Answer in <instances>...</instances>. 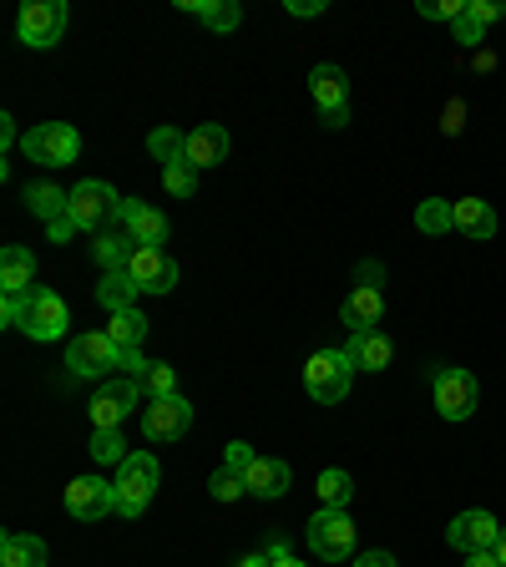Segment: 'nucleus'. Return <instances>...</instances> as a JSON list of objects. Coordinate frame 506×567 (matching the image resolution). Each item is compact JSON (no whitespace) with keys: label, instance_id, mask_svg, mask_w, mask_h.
<instances>
[{"label":"nucleus","instance_id":"obj_1","mask_svg":"<svg viewBox=\"0 0 506 567\" xmlns=\"http://www.w3.org/2000/svg\"><path fill=\"white\" fill-rule=\"evenodd\" d=\"M157 482H163V466H157L153 451H132L117 466V512L122 517H142L157 492Z\"/></svg>","mask_w":506,"mask_h":567},{"label":"nucleus","instance_id":"obj_2","mask_svg":"<svg viewBox=\"0 0 506 567\" xmlns=\"http://www.w3.org/2000/svg\"><path fill=\"white\" fill-rule=\"evenodd\" d=\"M350 380H354V360L344 350H314L304 360V390L319 405H340L350 395Z\"/></svg>","mask_w":506,"mask_h":567},{"label":"nucleus","instance_id":"obj_3","mask_svg":"<svg viewBox=\"0 0 506 567\" xmlns=\"http://www.w3.org/2000/svg\"><path fill=\"white\" fill-rule=\"evenodd\" d=\"M117 208H122V198L112 193V183H102V177H86V183H76V188H71L66 218L82 228V234H106V228L117 224Z\"/></svg>","mask_w":506,"mask_h":567},{"label":"nucleus","instance_id":"obj_4","mask_svg":"<svg viewBox=\"0 0 506 567\" xmlns=\"http://www.w3.org/2000/svg\"><path fill=\"white\" fill-rule=\"evenodd\" d=\"M309 547H314L319 563H350L354 557V517L350 512H330L319 507L314 517H309Z\"/></svg>","mask_w":506,"mask_h":567},{"label":"nucleus","instance_id":"obj_5","mask_svg":"<svg viewBox=\"0 0 506 567\" xmlns=\"http://www.w3.org/2000/svg\"><path fill=\"white\" fill-rule=\"evenodd\" d=\"M66 370L76 380L112 375V370H122V350L112 344V334L106 330H86V334H76V340L66 344Z\"/></svg>","mask_w":506,"mask_h":567},{"label":"nucleus","instance_id":"obj_6","mask_svg":"<svg viewBox=\"0 0 506 567\" xmlns=\"http://www.w3.org/2000/svg\"><path fill=\"white\" fill-rule=\"evenodd\" d=\"M66 21H71V11L61 6V0H25L21 16H16V35H21L25 47L47 51L66 35Z\"/></svg>","mask_w":506,"mask_h":567},{"label":"nucleus","instance_id":"obj_7","mask_svg":"<svg viewBox=\"0 0 506 567\" xmlns=\"http://www.w3.org/2000/svg\"><path fill=\"white\" fill-rule=\"evenodd\" d=\"M21 147H25V157L41 167H66L82 153V137H76V127H66V122H41V127H31L21 137Z\"/></svg>","mask_w":506,"mask_h":567},{"label":"nucleus","instance_id":"obj_8","mask_svg":"<svg viewBox=\"0 0 506 567\" xmlns=\"http://www.w3.org/2000/svg\"><path fill=\"white\" fill-rule=\"evenodd\" d=\"M476 401H482V385H476L472 370H461V365L436 370V411H441V421H472Z\"/></svg>","mask_w":506,"mask_h":567},{"label":"nucleus","instance_id":"obj_9","mask_svg":"<svg viewBox=\"0 0 506 567\" xmlns=\"http://www.w3.org/2000/svg\"><path fill=\"white\" fill-rule=\"evenodd\" d=\"M193 431V401L188 395H157L142 411V436L147 441H183Z\"/></svg>","mask_w":506,"mask_h":567},{"label":"nucleus","instance_id":"obj_10","mask_svg":"<svg viewBox=\"0 0 506 567\" xmlns=\"http://www.w3.org/2000/svg\"><path fill=\"white\" fill-rule=\"evenodd\" d=\"M309 92H314V106L324 112V127H344L350 122V82H344L340 66H314L309 71Z\"/></svg>","mask_w":506,"mask_h":567},{"label":"nucleus","instance_id":"obj_11","mask_svg":"<svg viewBox=\"0 0 506 567\" xmlns=\"http://www.w3.org/2000/svg\"><path fill=\"white\" fill-rule=\"evenodd\" d=\"M66 512L76 522H102L117 512V482H102V476H76L66 486Z\"/></svg>","mask_w":506,"mask_h":567},{"label":"nucleus","instance_id":"obj_12","mask_svg":"<svg viewBox=\"0 0 506 567\" xmlns=\"http://www.w3.org/2000/svg\"><path fill=\"white\" fill-rule=\"evenodd\" d=\"M496 537H502V522H496L486 507L461 512V517H451V527H446V543L456 547V553H466V557L496 547Z\"/></svg>","mask_w":506,"mask_h":567},{"label":"nucleus","instance_id":"obj_13","mask_svg":"<svg viewBox=\"0 0 506 567\" xmlns=\"http://www.w3.org/2000/svg\"><path fill=\"white\" fill-rule=\"evenodd\" d=\"M66 324H71V309H66V299L56 295V289H31V315H25V324L21 330L31 334V340H61L66 334Z\"/></svg>","mask_w":506,"mask_h":567},{"label":"nucleus","instance_id":"obj_14","mask_svg":"<svg viewBox=\"0 0 506 567\" xmlns=\"http://www.w3.org/2000/svg\"><path fill=\"white\" fill-rule=\"evenodd\" d=\"M137 395H142V380H132V375H122V380H112V385L96 390V401H92L96 431H117V425L127 421V411L137 405Z\"/></svg>","mask_w":506,"mask_h":567},{"label":"nucleus","instance_id":"obj_15","mask_svg":"<svg viewBox=\"0 0 506 567\" xmlns=\"http://www.w3.org/2000/svg\"><path fill=\"white\" fill-rule=\"evenodd\" d=\"M127 274L142 295H173V284H177V264L167 259L163 248H137L127 259Z\"/></svg>","mask_w":506,"mask_h":567},{"label":"nucleus","instance_id":"obj_16","mask_svg":"<svg viewBox=\"0 0 506 567\" xmlns=\"http://www.w3.org/2000/svg\"><path fill=\"white\" fill-rule=\"evenodd\" d=\"M340 319L350 324V334L380 330V319H385V289H380V284H354L340 305Z\"/></svg>","mask_w":506,"mask_h":567},{"label":"nucleus","instance_id":"obj_17","mask_svg":"<svg viewBox=\"0 0 506 567\" xmlns=\"http://www.w3.org/2000/svg\"><path fill=\"white\" fill-rule=\"evenodd\" d=\"M117 224L127 228L132 238H137V248H163V244H167V218L153 208V203H142V198H122Z\"/></svg>","mask_w":506,"mask_h":567},{"label":"nucleus","instance_id":"obj_18","mask_svg":"<svg viewBox=\"0 0 506 567\" xmlns=\"http://www.w3.org/2000/svg\"><path fill=\"white\" fill-rule=\"evenodd\" d=\"M228 153H234V137H228V127H218V122H203V127L188 132V153H183V163L203 173V167L228 163Z\"/></svg>","mask_w":506,"mask_h":567},{"label":"nucleus","instance_id":"obj_19","mask_svg":"<svg viewBox=\"0 0 506 567\" xmlns=\"http://www.w3.org/2000/svg\"><path fill=\"white\" fill-rule=\"evenodd\" d=\"M244 482H248V496H259V502H279V496L289 492V482H295V472H289V461H279V456H259L244 472Z\"/></svg>","mask_w":506,"mask_h":567},{"label":"nucleus","instance_id":"obj_20","mask_svg":"<svg viewBox=\"0 0 506 567\" xmlns=\"http://www.w3.org/2000/svg\"><path fill=\"white\" fill-rule=\"evenodd\" d=\"M31 279H35V254L11 244L0 254V289H6V295H31Z\"/></svg>","mask_w":506,"mask_h":567},{"label":"nucleus","instance_id":"obj_21","mask_svg":"<svg viewBox=\"0 0 506 567\" xmlns=\"http://www.w3.org/2000/svg\"><path fill=\"white\" fill-rule=\"evenodd\" d=\"M344 354L354 360V370H385L390 360H395V344H390L380 330H365V334H350Z\"/></svg>","mask_w":506,"mask_h":567},{"label":"nucleus","instance_id":"obj_22","mask_svg":"<svg viewBox=\"0 0 506 567\" xmlns=\"http://www.w3.org/2000/svg\"><path fill=\"white\" fill-rule=\"evenodd\" d=\"M0 567H47V543L31 532H6L0 537Z\"/></svg>","mask_w":506,"mask_h":567},{"label":"nucleus","instance_id":"obj_23","mask_svg":"<svg viewBox=\"0 0 506 567\" xmlns=\"http://www.w3.org/2000/svg\"><path fill=\"white\" fill-rule=\"evenodd\" d=\"M92 254H96V264H102L106 274L112 269H127V259L137 254V238L127 234V228H106V234H96V244H92Z\"/></svg>","mask_w":506,"mask_h":567},{"label":"nucleus","instance_id":"obj_24","mask_svg":"<svg viewBox=\"0 0 506 567\" xmlns=\"http://www.w3.org/2000/svg\"><path fill=\"white\" fill-rule=\"evenodd\" d=\"M137 284H132V274L127 269H112V274H102V284H96V305L102 309H112V315H122V309H137Z\"/></svg>","mask_w":506,"mask_h":567},{"label":"nucleus","instance_id":"obj_25","mask_svg":"<svg viewBox=\"0 0 506 567\" xmlns=\"http://www.w3.org/2000/svg\"><path fill=\"white\" fill-rule=\"evenodd\" d=\"M25 208H31L35 218L56 224V218H66L71 193H66V188H56V183H25Z\"/></svg>","mask_w":506,"mask_h":567},{"label":"nucleus","instance_id":"obj_26","mask_svg":"<svg viewBox=\"0 0 506 567\" xmlns=\"http://www.w3.org/2000/svg\"><path fill=\"white\" fill-rule=\"evenodd\" d=\"M183 11L203 16L208 31H238V21H244V6H238V0H183Z\"/></svg>","mask_w":506,"mask_h":567},{"label":"nucleus","instance_id":"obj_27","mask_svg":"<svg viewBox=\"0 0 506 567\" xmlns=\"http://www.w3.org/2000/svg\"><path fill=\"white\" fill-rule=\"evenodd\" d=\"M456 234H466V238H492V234H496V213H492V203H482V198H461V203H456Z\"/></svg>","mask_w":506,"mask_h":567},{"label":"nucleus","instance_id":"obj_28","mask_svg":"<svg viewBox=\"0 0 506 567\" xmlns=\"http://www.w3.org/2000/svg\"><path fill=\"white\" fill-rule=\"evenodd\" d=\"M415 228H421V234H431V238L451 234V228H456V203H446V198H425L421 208H415Z\"/></svg>","mask_w":506,"mask_h":567},{"label":"nucleus","instance_id":"obj_29","mask_svg":"<svg viewBox=\"0 0 506 567\" xmlns=\"http://www.w3.org/2000/svg\"><path fill=\"white\" fill-rule=\"evenodd\" d=\"M106 334H112L117 350H137V344L147 340V315H142V309H122V315H112Z\"/></svg>","mask_w":506,"mask_h":567},{"label":"nucleus","instance_id":"obj_30","mask_svg":"<svg viewBox=\"0 0 506 567\" xmlns=\"http://www.w3.org/2000/svg\"><path fill=\"white\" fill-rule=\"evenodd\" d=\"M354 496V476L340 472V466H330V472H319V507L330 512H344Z\"/></svg>","mask_w":506,"mask_h":567},{"label":"nucleus","instance_id":"obj_31","mask_svg":"<svg viewBox=\"0 0 506 567\" xmlns=\"http://www.w3.org/2000/svg\"><path fill=\"white\" fill-rule=\"evenodd\" d=\"M147 147H153V157L163 167L183 163V153H188V132H177V127H157L153 137H147Z\"/></svg>","mask_w":506,"mask_h":567},{"label":"nucleus","instance_id":"obj_32","mask_svg":"<svg viewBox=\"0 0 506 567\" xmlns=\"http://www.w3.org/2000/svg\"><path fill=\"white\" fill-rule=\"evenodd\" d=\"M132 451L127 441H122V431H96L92 436V461H102V466H122Z\"/></svg>","mask_w":506,"mask_h":567},{"label":"nucleus","instance_id":"obj_33","mask_svg":"<svg viewBox=\"0 0 506 567\" xmlns=\"http://www.w3.org/2000/svg\"><path fill=\"white\" fill-rule=\"evenodd\" d=\"M244 492H248V482H244V472H234V466H218V472L208 476V496H213V502H238Z\"/></svg>","mask_w":506,"mask_h":567},{"label":"nucleus","instance_id":"obj_34","mask_svg":"<svg viewBox=\"0 0 506 567\" xmlns=\"http://www.w3.org/2000/svg\"><path fill=\"white\" fill-rule=\"evenodd\" d=\"M163 188L173 193V198H193V193H198V167H188V163L163 167Z\"/></svg>","mask_w":506,"mask_h":567},{"label":"nucleus","instance_id":"obj_35","mask_svg":"<svg viewBox=\"0 0 506 567\" xmlns=\"http://www.w3.org/2000/svg\"><path fill=\"white\" fill-rule=\"evenodd\" d=\"M142 390H147V395H177V375H173V365H157L153 360V370H147V375H142Z\"/></svg>","mask_w":506,"mask_h":567},{"label":"nucleus","instance_id":"obj_36","mask_svg":"<svg viewBox=\"0 0 506 567\" xmlns=\"http://www.w3.org/2000/svg\"><path fill=\"white\" fill-rule=\"evenodd\" d=\"M451 31H456V41L461 47H482V35H486V25L472 16V6H466V16L461 21H451Z\"/></svg>","mask_w":506,"mask_h":567},{"label":"nucleus","instance_id":"obj_37","mask_svg":"<svg viewBox=\"0 0 506 567\" xmlns=\"http://www.w3.org/2000/svg\"><path fill=\"white\" fill-rule=\"evenodd\" d=\"M25 315H31V295H6V305H0V319L21 330V324H25Z\"/></svg>","mask_w":506,"mask_h":567},{"label":"nucleus","instance_id":"obj_38","mask_svg":"<svg viewBox=\"0 0 506 567\" xmlns=\"http://www.w3.org/2000/svg\"><path fill=\"white\" fill-rule=\"evenodd\" d=\"M254 446H248V441H228V451H224V466H234V472H248V466H254Z\"/></svg>","mask_w":506,"mask_h":567},{"label":"nucleus","instance_id":"obj_39","mask_svg":"<svg viewBox=\"0 0 506 567\" xmlns=\"http://www.w3.org/2000/svg\"><path fill=\"white\" fill-rule=\"evenodd\" d=\"M466 6H472V0H436V6L425 0V6H421V16H441V21H461V16H466Z\"/></svg>","mask_w":506,"mask_h":567},{"label":"nucleus","instance_id":"obj_40","mask_svg":"<svg viewBox=\"0 0 506 567\" xmlns=\"http://www.w3.org/2000/svg\"><path fill=\"white\" fill-rule=\"evenodd\" d=\"M472 16L482 25H492V21H502V16H506V6H502V0H472Z\"/></svg>","mask_w":506,"mask_h":567},{"label":"nucleus","instance_id":"obj_41","mask_svg":"<svg viewBox=\"0 0 506 567\" xmlns=\"http://www.w3.org/2000/svg\"><path fill=\"white\" fill-rule=\"evenodd\" d=\"M147 370H153V365H147V360H142V354H137V350H122V375L142 380V375H147Z\"/></svg>","mask_w":506,"mask_h":567},{"label":"nucleus","instance_id":"obj_42","mask_svg":"<svg viewBox=\"0 0 506 567\" xmlns=\"http://www.w3.org/2000/svg\"><path fill=\"white\" fill-rule=\"evenodd\" d=\"M354 567H401V563H395L390 553H360L354 557Z\"/></svg>","mask_w":506,"mask_h":567},{"label":"nucleus","instance_id":"obj_43","mask_svg":"<svg viewBox=\"0 0 506 567\" xmlns=\"http://www.w3.org/2000/svg\"><path fill=\"white\" fill-rule=\"evenodd\" d=\"M47 234H51V244H66V238L76 234V224H71V218H56V224H47Z\"/></svg>","mask_w":506,"mask_h":567},{"label":"nucleus","instance_id":"obj_44","mask_svg":"<svg viewBox=\"0 0 506 567\" xmlns=\"http://www.w3.org/2000/svg\"><path fill=\"white\" fill-rule=\"evenodd\" d=\"M289 16H324V0H289Z\"/></svg>","mask_w":506,"mask_h":567},{"label":"nucleus","instance_id":"obj_45","mask_svg":"<svg viewBox=\"0 0 506 567\" xmlns=\"http://www.w3.org/2000/svg\"><path fill=\"white\" fill-rule=\"evenodd\" d=\"M466 567H502V557H496V547H486V553H472V557H466Z\"/></svg>","mask_w":506,"mask_h":567},{"label":"nucleus","instance_id":"obj_46","mask_svg":"<svg viewBox=\"0 0 506 567\" xmlns=\"http://www.w3.org/2000/svg\"><path fill=\"white\" fill-rule=\"evenodd\" d=\"M264 557H269V563H283V557H289V543H283V537H273V543L264 547Z\"/></svg>","mask_w":506,"mask_h":567},{"label":"nucleus","instance_id":"obj_47","mask_svg":"<svg viewBox=\"0 0 506 567\" xmlns=\"http://www.w3.org/2000/svg\"><path fill=\"white\" fill-rule=\"evenodd\" d=\"M16 142V122H11V112H6V117H0V147H11Z\"/></svg>","mask_w":506,"mask_h":567},{"label":"nucleus","instance_id":"obj_48","mask_svg":"<svg viewBox=\"0 0 506 567\" xmlns=\"http://www.w3.org/2000/svg\"><path fill=\"white\" fill-rule=\"evenodd\" d=\"M446 132H461V102H451V112H446Z\"/></svg>","mask_w":506,"mask_h":567},{"label":"nucleus","instance_id":"obj_49","mask_svg":"<svg viewBox=\"0 0 506 567\" xmlns=\"http://www.w3.org/2000/svg\"><path fill=\"white\" fill-rule=\"evenodd\" d=\"M238 567H273V563H269V557L259 553V557H244V563H238Z\"/></svg>","mask_w":506,"mask_h":567},{"label":"nucleus","instance_id":"obj_50","mask_svg":"<svg viewBox=\"0 0 506 567\" xmlns=\"http://www.w3.org/2000/svg\"><path fill=\"white\" fill-rule=\"evenodd\" d=\"M496 557H502V567H506V527H502V537H496Z\"/></svg>","mask_w":506,"mask_h":567},{"label":"nucleus","instance_id":"obj_51","mask_svg":"<svg viewBox=\"0 0 506 567\" xmlns=\"http://www.w3.org/2000/svg\"><path fill=\"white\" fill-rule=\"evenodd\" d=\"M273 567H309V563H299V557H283V563H273Z\"/></svg>","mask_w":506,"mask_h":567}]
</instances>
